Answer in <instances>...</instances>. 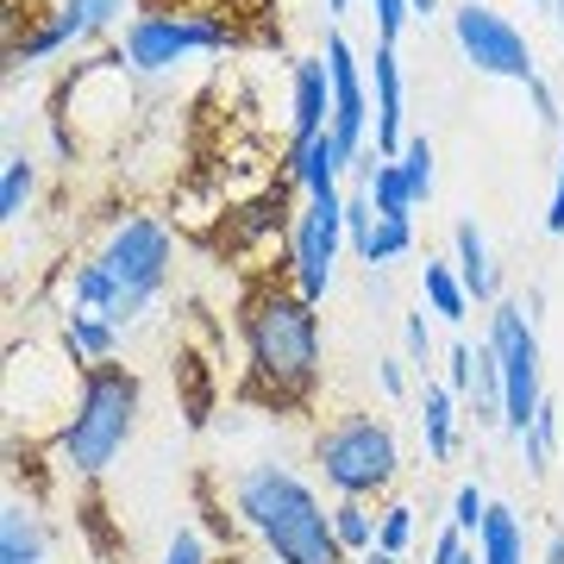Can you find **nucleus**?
Segmentation results:
<instances>
[{"mask_svg": "<svg viewBox=\"0 0 564 564\" xmlns=\"http://www.w3.org/2000/svg\"><path fill=\"white\" fill-rule=\"evenodd\" d=\"M377 389H383L389 402H402L408 395V358H377Z\"/></svg>", "mask_w": 564, "mask_h": 564, "instance_id": "37", "label": "nucleus"}, {"mask_svg": "<svg viewBox=\"0 0 564 564\" xmlns=\"http://www.w3.org/2000/svg\"><path fill=\"white\" fill-rule=\"evenodd\" d=\"M0 564H51V527H44L39 502L7 496V508H0Z\"/></svg>", "mask_w": 564, "mask_h": 564, "instance_id": "16", "label": "nucleus"}, {"mask_svg": "<svg viewBox=\"0 0 564 564\" xmlns=\"http://www.w3.org/2000/svg\"><path fill=\"white\" fill-rule=\"evenodd\" d=\"M314 470L326 477L333 496H358V502H377L395 489L402 477V440L395 426L377 421V414H339L314 433Z\"/></svg>", "mask_w": 564, "mask_h": 564, "instance_id": "4", "label": "nucleus"}, {"mask_svg": "<svg viewBox=\"0 0 564 564\" xmlns=\"http://www.w3.org/2000/svg\"><path fill=\"white\" fill-rule=\"evenodd\" d=\"M95 258L107 263V276L120 282L113 326L126 333V326L163 295L170 263H176V232H170V220H158V214H120V220L107 226V239L95 245Z\"/></svg>", "mask_w": 564, "mask_h": 564, "instance_id": "6", "label": "nucleus"}, {"mask_svg": "<svg viewBox=\"0 0 564 564\" xmlns=\"http://www.w3.org/2000/svg\"><path fill=\"white\" fill-rule=\"evenodd\" d=\"M470 377H477V345H464V339H452V351H445V389L452 395H470Z\"/></svg>", "mask_w": 564, "mask_h": 564, "instance_id": "33", "label": "nucleus"}, {"mask_svg": "<svg viewBox=\"0 0 564 564\" xmlns=\"http://www.w3.org/2000/svg\"><path fill=\"white\" fill-rule=\"evenodd\" d=\"M489 351H496V364H502V433L508 440H521L527 426H533V414H540L545 402V364H540V326H533V314H527V302H514V295H502V302L489 307Z\"/></svg>", "mask_w": 564, "mask_h": 564, "instance_id": "7", "label": "nucleus"}, {"mask_svg": "<svg viewBox=\"0 0 564 564\" xmlns=\"http://www.w3.org/2000/svg\"><path fill=\"white\" fill-rule=\"evenodd\" d=\"M521 458H527V477H533V484L552 477V458H558V402H552V395L540 402L533 426L521 433Z\"/></svg>", "mask_w": 564, "mask_h": 564, "instance_id": "23", "label": "nucleus"}, {"mask_svg": "<svg viewBox=\"0 0 564 564\" xmlns=\"http://www.w3.org/2000/svg\"><path fill=\"white\" fill-rule=\"evenodd\" d=\"M464 558H470V533H458V527L445 521V533L433 540V558L426 564H464Z\"/></svg>", "mask_w": 564, "mask_h": 564, "instance_id": "36", "label": "nucleus"}, {"mask_svg": "<svg viewBox=\"0 0 564 564\" xmlns=\"http://www.w3.org/2000/svg\"><path fill=\"white\" fill-rule=\"evenodd\" d=\"M351 163H358V158H351V151L339 144V132L326 126L321 139L289 144V151H282V176L295 182L302 195H326V188H339V176L351 170Z\"/></svg>", "mask_w": 564, "mask_h": 564, "instance_id": "13", "label": "nucleus"}, {"mask_svg": "<svg viewBox=\"0 0 564 564\" xmlns=\"http://www.w3.org/2000/svg\"><path fill=\"white\" fill-rule=\"evenodd\" d=\"M345 188H326V195H302L295 207V232H289V282L302 289L307 302H326L333 289V263L345 251Z\"/></svg>", "mask_w": 564, "mask_h": 564, "instance_id": "9", "label": "nucleus"}, {"mask_svg": "<svg viewBox=\"0 0 564 564\" xmlns=\"http://www.w3.org/2000/svg\"><path fill=\"white\" fill-rule=\"evenodd\" d=\"M32 202H39V158H32L25 144H13L7 163H0V226L20 232V220L32 214Z\"/></svg>", "mask_w": 564, "mask_h": 564, "instance_id": "19", "label": "nucleus"}, {"mask_svg": "<svg viewBox=\"0 0 564 564\" xmlns=\"http://www.w3.org/2000/svg\"><path fill=\"white\" fill-rule=\"evenodd\" d=\"M358 564H402V558H395V552H383V545H370V552H364Z\"/></svg>", "mask_w": 564, "mask_h": 564, "instance_id": "41", "label": "nucleus"}, {"mask_svg": "<svg viewBox=\"0 0 564 564\" xmlns=\"http://www.w3.org/2000/svg\"><path fill=\"white\" fill-rule=\"evenodd\" d=\"M408 251H414V220H389V214H377L370 239L358 245V263H370V276H377V270H389V263L408 258Z\"/></svg>", "mask_w": 564, "mask_h": 564, "instance_id": "26", "label": "nucleus"}, {"mask_svg": "<svg viewBox=\"0 0 564 564\" xmlns=\"http://www.w3.org/2000/svg\"><path fill=\"white\" fill-rule=\"evenodd\" d=\"M421 440H426V458L433 464H452L458 458V395L445 389V377H421Z\"/></svg>", "mask_w": 564, "mask_h": 564, "instance_id": "17", "label": "nucleus"}, {"mask_svg": "<svg viewBox=\"0 0 564 564\" xmlns=\"http://www.w3.org/2000/svg\"><path fill=\"white\" fill-rule=\"evenodd\" d=\"M402 351H408V364L426 377V364H433V326H426V307L402 314Z\"/></svg>", "mask_w": 564, "mask_h": 564, "instance_id": "31", "label": "nucleus"}, {"mask_svg": "<svg viewBox=\"0 0 564 564\" xmlns=\"http://www.w3.org/2000/svg\"><path fill=\"white\" fill-rule=\"evenodd\" d=\"M421 307H426V314H440L445 326H458L464 314H470V295H464L452 258H426L421 263Z\"/></svg>", "mask_w": 564, "mask_h": 564, "instance_id": "20", "label": "nucleus"}, {"mask_svg": "<svg viewBox=\"0 0 564 564\" xmlns=\"http://www.w3.org/2000/svg\"><path fill=\"white\" fill-rule=\"evenodd\" d=\"M321 302H307L289 276L251 282L239 295V345H245V402L307 414L321 395L326 345H321Z\"/></svg>", "mask_w": 564, "mask_h": 564, "instance_id": "1", "label": "nucleus"}, {"mask_svg": "<svg viewBox=\"0 0 564 564\" xmlns=\"http://www.w3.org/2000/svg\"><path fill=\"white\" fill-rule=\"evenodd\" d=\"M395 163H402L414 202L426 207V202H433V182H440V176H433V139H426V132H408V144H402V158H395Z\"/></svg>", "mask_w": 564, "mask_h": 564, "instance_id": "27", "label": "nucleus"}, {"mask_svg": "<svg viewBox=\"0 0 564 564\" xmlns=\"http://www.w3.org/2000/svg\"><path fill=\"white\" fill-rule=\"evenodd\" d=\"M321 57H326V76H333V132H339V144L358 158V151H370V126H377L364 63H358V51H351V39H345L339 25L326 32Z\"/></svg>", "mask_w": 564, "mask_h": 564, "instance_id": "10", "label": "nucleus"}, {"mask_svg": "<svg viewBox=\"0 0 564 564\" xmlns=\"http://www.w3.org/2000/svg\"><path fill=\"white\" fill-rule=\"evenodd\" d=\"M464 564H484V558H477V545H470V558H464Z\"/></svg>", "mask_w": 564, "mask_h": 564, "instance_id": "44", "label": "nucleus"}, {"mask_svg": "<svg viewBox=\"0 0 564 564\" xmlns=\"http://www.w3.org/2000/svg\"><path fill=\"white\" fill-rule=\"evenodd\" d=\"M333 126V76L326 57H295L289 63V144L321 139Z\"/></svg>", "mask_w": 564, "mask_h": 564, "instance_id": "12", "label": "nucleus"}, {"mask_svg": "<svg viewBox=\"0 0 564 564\" xmlns=\"http://www.w3.org/2000/svg\"><path fill=\"white\" fill-rule=\"evenodd\" d=\"M540 13H545L552 25H558V39H564V0H540Z\"/></svg>", "mask_w": 564, "mask_h": 564, "instance_id": "40", "label": "nucleus"}, {"mask_svg": "<svg viewBox=\"0 0 564 564\" xmlns=\"http://www.w3.org/2000/svg\"><path fill=\"white\" fill-rule=\"evenodd\" d=\"M527 101H533V120H540V132H552V139H564V101H558V88L545 76L527 82Z\"/></svg>", "mask_w": 564, "mask_h": 564, "instance_id": "30", "label": "nucleus"}, {"mask_svg": "<svg viewBox=\"0 0 564 564\" xmlns=\"http://www.w3.org/2000/svg\"><path fill=\"white\" fill-rule=\"evenodd\" d=\"M452 44H458V57L477 69V76H496V82H533L540 76V63H533V44L527 32L508 13H496L489 0H458L452 7Z\"/></svg>", "mask_w": 564, "mask_h": 564, "instance_id": "8", "label": "nucleus"}, {"mask_svg": "<svg viewBox=\"0 0 564 564\" xmlns=\"http://www.w3.org/2000/svg\"><path fill=\"white\" fill-rule=\"evenodd\" d=\"M326 7H333V13H345V7H351V0H326Z\"/></svg>", "mask_w": 564, "mask_h": 564, "instance_id": "43", "label": "nucleus"}, {"mask_svg": "<svg viewBox=\"0 0 564 564\" xmlns=\"http://www.w3.org/2000/svg\"><path fill=\"white\" fill-rule=\"evenodd\" d=\"M176 383H182V421L202 433L207 414H214V370H207V358L182 351V358H176Z\"/></svg>", "mask_w": 564, "mask_h": 564, "instance_id": "24", "label": "nucleus"}, {"mask_svg": "<svg viewBox=\"0 0 564 564\" xmlns=\"http://www.w3.org/2000/svg\"><path fill=\"white\" fill-rule=\"evenodd\" d=\"M232 514L276 564H345L333 508L289 464H245L232 477Z\"/></svg>", "mask_w": 564, "mask_h": 564, "instance_id": "2", "label": "nucleus"}, {"mask_svg": "<svg viewBox=\"0 0 564 564\" xmlns=\"http://www.w3.org/2000/svg\"><path fill=\"white\" fill-rule=\"evenodd\" d=\"M351 176H358V188L377 202V214H389V220H414V188H408V176H402V163L395 158H383L377 144L370 151H358V163H351Z\"/></svg>", "mask_w": 564, "mask_h": 564, "instance_id": "15", "label": "nucleus"}, {"mask_svg": "<svg viewBox=\"0 0 564 564\" xmlns=\"http://www.w3.org/2000/svg\"><path fill=\"white\" fill-rule=\"evenodd\" d=\"M545 232L564 239V139H558V182H552V202H545Z\"/></svg>", "mask_w": 564, "mask_h": 564, "instance_id": "38", "label": "nucleus"}, {"mask_svg": "<svg viewBox=\"0 0 564 564\" xmlns=\"http://www.w3.org/2000/svg\"><path fill=\"white\" fill-rule=\"evenodd\" d=\"M333 533H339L345 558H364L377 545V508L358 502V496H333Z\"/></svg>", "mask_w": 564, "mask_h": 564, "instance_id": "25", "label": "nucleus"}, {"mask_svg": "<svg viewBox=\"0 0 564 564\" xmlns=\"http://www.w3.org/2000/svg\"><path fill=\"white\" fill-rule=\"evenodd\" d=\"M245 32L226 13L207 7H144L139 20L120 32V57L132 76H163L182 57H207V51H239Z\"/></svg>", "mask_w": 564, "mask_h": 564, "instance_id": "5", "label": "nucleus"}, {"mask_svg": "<svg viewBox=\"0 0 564 564\" xmlns=\"http://www.w3.org/2000/svg\"><path fill=\"white\" fill-rule=\"evenodd\" d=\"M370 226H377V202H370L364 188H351V195H345V239H351V251L370 239Z\"/></svg>", "mask_w": 564, "mask_h": 564, "instance_id": "35", "label": "nucleus"}, {"mask_svg": "<svg viewBox=\"0 0 564 564\" xmlns=\"http://www.w3.org/2000/svg\"><path fill=\"white\" fill-rule=\"evenodd\" d=\"M477 558L484 564H527V533H521V514L508 502H489V521L484 533H477Z\"/></svg>", "mask_w": 564, "mask_h": 564, "instance_id": "21", "label": "nucleus"}, {"mask_svg": "<svg viewBox=\"0 0 564 564\" xmlns=\"http://www.w3.org/2000/svg\"><path fill=\"white\" fill-rule=\"evenodd\" d=\"M139 414H144V383L132 364H88L82 370V389H76V408L57 421L51 433V458H57L63 477H82V484H101L107 464L120 458L132 433H139Z\"/></svg>", "mask_w": 564, "mask_h": 564, "instance_id": "3", "label": "nucleus"}, {"mask_svg": "<svg viewBox=\"0 0 564 564\" xmlns=\"http://www.w3.org/2000/svg\"><path fill=\"white\" fill-rule=\"evenodd\" d=\"M57 345L82 364V370H88V364H113L120 358V326L107 321V314H88V307H63Z\"/></svg>", "mask_w": 564, "mask_h": 564, "instance_id": "18", "label": "nucleus"}, {"mask_svg": "<svg viewBox=\"0 0 564 564\" xmlns=\"http://www.w3.org/2000/svg\"><path fill=\"white\" fill-rule=\"evenodd\" d=\"M540 564H564V527H552V533H545V552H540Z\"/></svg>", "mask_w": 564, "mask_h": 564, "instance_id": "39", "label": "nucleus"}, {"mask_svg": "<svg viewBox=\"0 0 564 564\" xmlns=\"http://www.w3.org/2000/svg\"><path fill=\"white\" fill-rule=\"evenodd\" d=\"M126 13V0H57V25L69 44H95L113 32V20Z\"/></svg>", "mask_w": 564, "mask_h": 564, "instance_id": "22", "label": "nucleus"}, {"mask_svg": "<svg viewBox=\"0 0 564 564\" xmlns=\"http://www.w3.org/2000/svg\"><path fill=\"white\" fill-rule=\"evenodd\" d=\"M408 7H414V20H433L440 13V0H408Z\"/></svg>", "mask_w": 564, "mask_h": 564, "instance_id": "42", "label": "nucleus"}, {"mask_svg": "<svg viewBox=\"0 0 564 564\" xmlns=\"http://www.w3.org/2000/svg\"><path fill=\"white\" fill-rule=\"evenodd\" d=\"M533 7H540V0H533Z\"/></svg>", "mask_w": 564, "mask_h": 564, "instance_id": "45", "label": "nucleus"}, {"mask_svg": "<svg viewBox=\"0 0 564 564\" xmlns=\"http://www.w3.org/2000/svg\"><path fill=\"white\" fill-rule=\"evenodd\" d=\"M163 564H226V558H214V552H207V540L195 533V527H176V533H170V545H163Z\"/></svg>", "mask_w": 564, "mask_h": 564, "instance_id": "32", "label": "nucleus"}, {"mask_svg": "<svg viewBox=\"0 0 564 564\" xmlns=\"http://www.w3.org/2000/svg\"><path fill=\"white\" fill-rule=\"evenodd\" d=\"M484 521H489V496L477 484H458V489H452V527L477 540V533H484Z\"/></svg>", "mask_w": 564, "mask_h": 564, "instance_id": "29", "label": "nucleus"}, {"mask_svg": "<svg viewBox=\"0 0 564 564\" xmlns=\"http://www.w3.org/2000/svg\"><path fill=\"white\" fill-rule=\"evenodd\" d=\"M452 270H458L470 307H496L502 302V270H496V258H489V239L477 232V220L452 226Z\"/></svg>", "mask_w": 564, "mask_h": 564, "instance_id": "14", "label": "nucleus"}, {"mask_svg": "<svg viewBox=\"0 0 564 564\" xmlns=\"http://www.w3.org/2000/svg\"><path fill=\"white\" fill-rule=\"evenodd\" d=\"M377 545L395 552V558L414 545V502H383L377 508Z\"/></svg>", "mask_w": 564, "mask_h": 564, "instance_id": "28", "label": "nucleus"}, {"mask_svg": "<svg viewBox=\"0 0 564 564\" xmlns=\"http://www.w3.org/2000/svg\"><path fill=\"white\" fill-rule=\"evenodd\" d=\"M370 20H377V44H402L414 7H408V0H370Z\"/></svg>", "mask_w": 564, "mask_h": 564, "instance_id": "34", "label": "nucleus"}, {"mask_svg": "<svg viewBox=\"0 0 564 564\" xmlns=\"http://www.w3.org/2000/svg\"><path fill=\"white\" fill-rule=\"evenodd\" d=\"M370 107H377V151L402 158L408 144V88H402V51L395 44H370Z\"/></svg>", "mask_w": 564, "mask_h": 564, "instance_id": "11", "label": "nucleus"}]
</instances>
